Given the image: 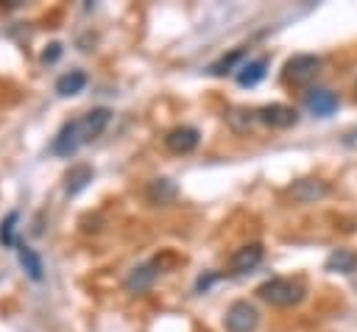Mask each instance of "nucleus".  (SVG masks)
Returning a JSON list of instances; mask_svg holds the SVG:
<instances>
[{"label": "nucleus", "instance_id": "nucleus-1", "mask_svg": "<svg viewBox=\"0 0 357 332\" xmlns=\"http://www.w3.org/2000/svg\"><path fill=\"white\" fill-rule=\"evenodd\" d=\"M307 287L301 279H290V276H276V279H268L257 287V296L262 301H268L271 307H293L304 299Z\"/></svg>", "mask_w": 357, "mask_h": 332}, {"label": "nucleus", "instance_id": "nucleus-2", "mask_svg": "<svg viewBox=\"0 0 357 332\" xmlns=\"http://www.w3.org/2000/svg\"><path fill=\"white\" fill-rule=\"evenodd\" d=\"M318 67H321V59H318V56H310V53H298V56L287 59L282 78H284V84H293V86H307V84L315 78Z\"/></svg>", "mask_w": 357, "mask_h": 332}, {"label": "nucleus", "instance_id": "nucleus-3", "mask_svg": "<svg viewBox=\"0 0 357 332\" xmlns=\"http://www.w3.org/2000/svg\"><path fill=\"white\" fill-rule=\"evenodd\" d=\"M223 324H226L229 332H254L257 324H259V312H257V307L248 304V301H234V304L226 310Z\"/></svg>", "mask_w": 357, "mask_h": 332}, {"label": "nucleus", "instance_id": "nucleus-4", "mask_svg": "<svg viewBox=\"0 0 357 332\" xmlns=\"http://www.w3.org/2000/svg\"><path fill=\"white\" fill-rule=\"evenodd\" d=\"M257 117H259V123H265L271 128H290L298 120L296 109L293 106H284V103H268V106L257 109Z\"/></svg>", "mask_w": 357, "mask_h": 332}, {"label": "nucleus", "instance_id": "nucleus-5", "mask_svg": "<svg viewBox=\"0 0 357 332\" xmlns=\"http://www.w3.org/2000/svg\"><path fill=\"white\" fill-rule=\"evenodd\" d=\"M109 117H112V112H109V109H103V106H98V109H89L86 114H81V117L75 120V126H78V134H81V142H89V139H95V137H98V134L106 128Z\"/></svg>", "mask_w": 357, "mask_h": 332}, {"label": "nucleus", "instance_id": "nucleus-6", "mask_svg": "<svg viewBox=\"0 0 357 332\" xmlns=\"http://www.w3.org/2000/svg\"><path fill=\"white\" fill-rule=\"evenodd\" d=\"M81 145H84V142H81L78 126H75V120H70V123H64V126H61V131L56 134V139H53L50 151H53L56 156H73Z\"/></svg>", "mask_w": 357, "mask_h": 332}, {"label": "nucleus", "instance_id": "nucleus-7", "mask_svg": "<svg viewBox=\"0 0 357 332\" xmlns=\"http://www.w3.org/2000/svg\"><path fill=\"white\" fill-rule=\"evenodd\" d=\"M304 106L315 114V117H329L337 109V95L329 89H310L304 98Z\"/></svg>", "mask_w": 357, "mask_h": 332}, {"label": "nucleus", "instance_id": "nucleus-8", "mask_svg": "<svg viewBox=\"0 0 357 332\" xmlns=\"http://www.w3.org/2000/svg\"><path fill=\"white\" fill-rule=\"evenodd\" d=\"M198 139H201V134H198L192 126H178V128L167 131L165 145H167L173 153H190V151L198 145Z\"/></svg>", "mask_w": 357, "mask_h": 332}, {"label": "nucleus", "instance_id": "nucleus-9", "mask_svg": "<svg viewBox=\"0 0 357 332\" xmlns=\"http://www.w3.org/2000/svg\"><path fill=\"white\" fill-rule=\"evenodd\" d=\"M259 262H262V246L259 243H248V246H243V248L234 251V257H231V273H248Z\"/></svg>", "mask_w": 357, "mask_h": 332}, {"label": "nucleus", "instance_id": "nucleus-10", "mask_svg": "<svg viewBox=\"0 0 357 332\" xmlns=\"http://www.w3.org/2000/svg\"><path fill=\"white\" fill-rule=\"evenodd\" d=\"M326 193H329V187H326V181H321V179H301V181H296V184L290 187V195H293L296 201H301V204H312V201L324 198Z\"/></svg>", "mask_w": 357, "mask_h": 332}, {"label": "nucleus", "instance_id": "nucleus-11", "mask_svg": "<svg viewBox=\"0 0 357 332\" xmlns=\"http://www.w3.org/2000/svg\"><path fill=\"white\" fill-rule=\"evenodd\" d=\"M156 276H159V262L153 259V262H145V265L134 268L131 276L126 279V287H128L131 293H142V290H148V287L153 285Z\"/></svg>", "mask_w": 357, "mask_h": 332}, {"label": "nucleus", "instance_id": "nucleus-12", "mask_svg": "<svg viewBox=\"0 0 357 332\" xmlns=\"http://www.w3.org/2000/svg\"><path fill=\"white\" fill-rule=\"evenodd\" d=\"M265 73H268V59L259 56V59H254L237 70V84L240 86H257L265 78Z\"/></svg>", "mask_w": 357, "mask_h": 332}, {"label": "nucleus", "instance_id": "nucleus-13", "mask_svg": "<svg viewBox=\"0 0 357 332\" xmlns=\"http://www.w3.org/2000/svg\"><path fill=\"white\" fill-rule=\"evenodd\" d=\"M326 271L332 273H354L357 271V254L349 248H335L326 257Z\"/></svg>", "mask_w": 357, "mask_h": 332}, {"label": "nucleus", "instance_id": "nucleus-14", "mask_svg": "<svg viewBox=\"0 0 357 332\" xmlns=\"http://www.w3.org/2000/svg\"><path fill=\"white\" fill-rule=\"evenodd\" d=\"M84 86H86V73H84V70H70V73H64V75L56 81V92H59L61 98L78 95Z\"/></svg>", "mask_w": 357, "mask_h": 332}, {"label": "nucleus", "instance_id": "nucleus-15", "mask_svg": "<svg viewBox=\"0 0 357 332\" xmlns=\"http://www.w3.org/2000/svg\"><path fill=\"white\" fill-rule=\"evenodd\" d=\"M89 181H92V167H89V165H75V167H70V173L64 176V190H67V195H75V193H81Z\"/></svg>", "mask_w": 357, "mask_h": 332}, {"label": "nucleus", "instance_id": "nucleus-16", "mask_svg": "<svg viewBox=\"0 0 357 332\" xmlns=\"http://www.w3.org/2000/svg\"><path fill=\"white\" fill-rule=\"evenodd\" d=\"M17 257H20V265L25 268V273H28L33 282H39V279L45 276V273H42V271H45V268H42V259H39V254H36L33 248H28L25 243H20V246H17Z\"/></svg>", "mask_w": 357, "mask_h": 332}, {"label": "nucleus", "instance_id": "nucleus-17", "mask_svg": "<svg viewBox=\"0 0 357 332\" xmlns=\"http://www.w3.org/2000/svg\"><path fill=\"white\" fill-rule=\"evenodd\" d=\"M176 195H178V187H176L170 179H156V181H151V187H148V198H151L153 204H170Z\"/></svg>", "mask_w": 357, "mask_h": 332}, {"label": "nucleus", "instance_id": "nucleus-18", "mask_svg": "<svg viewBox=\"0 0 357 332\" xmlns=\"http://www.w3.org/2000/svg\"><path fill=\"white\" fill-rule=\"evenodd\" d=\"M226 120H229V126H231L234 131H248L254 123H259L257 109H231V112L226 114Z\"/></svg>", "mask_w": 357, "mask_h": 332}, {"label": "nucleus", "instance_id": "nucleus-19", "mask_svg": "<svg viewBox=\"0 0 357 332\" xmlns=\"http://www.w3.org/2000/svg\"><path fill=\"white\" fill-rule=\"evenodd\" d=\"M243 56H245V50H243V47H237V50H231V53L220 56L215 64H209V73H212V75H226V73H229V70H231Z\"/></svg>", "mask_w": 357, "mask_h": 332}, {"label": "nucleus", "instance_id": "nucleus-20", "mask_svg": "<svg viewBox=\"0 0 357 332\" xmlns=\"http://www.w3.org/2000/svg\"><path fill=\"white\" fill-rule=\"evenodd\" d=\"M17 218H20L17 212H8L6 220H3V226H0V243L8 246V248L17 246V240H14V223H17Z\"/></svg>", "mask_w": 357, "mask_h": 332}, {"label": "nucleus", "instance_id": "nucleus-21", "mask_svg": "<svg viewBox=\"0 0 357 332\" xmlns=\"http://www.w3.org/2000/svg\"><path fill=\"white\" fill-rule=\"evenodd\" d=\"M59 53H61V45H59V42H53V45L42 53V61H56V59H59Z\"/></svg>", "mask_w": 357, "mask_h": 332}, {"label": "nucleus", "instance_id": "nucleus-22", "mask_svg": "<svg viewBox=\"0 0 357 332\" xmlns=\"http://www.w3.org/2000/svg\"><path fill=\"white\" fill-rule=\"evenodd\" d=\"M346 142H357V131H351V134L346 137Z\"/></svg>", "mask_w": 357, "mask_h": 332}, {"label": "nucleus", "instance_id": "nucleus-23", "mask_svg": "<svg viewBox=\"0 0 357 332\" xmlns=\"http://www.w3.org/2000/svg\"><path fill=\"white\" fill-rule=\"evenodd\" d=\"M354 89H357V81H354Z\"/></svg>", "mask_w": 357, "mask_h": 332}]
</instances>
